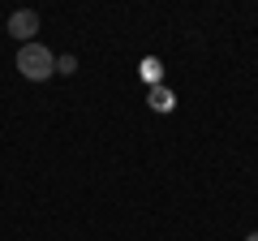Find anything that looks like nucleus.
<instances>
[{
	"mask_svg": "<svg viewBox=\"0 0 258 241\" xmlns=\"http://www.w3.org/2000/svg\"><path fill=\"white\" fill-rule=\"evenodd\" d=\"M18 74L26 82H47L56 74V56L47 52L43 43H22L18 47Z\"/></svg>",
	"mask_w": 258,
	"mask_h": 241,
	"instance_id": "1",
	"label": "nucleus"
},
{
	"mask_svg": "<svg viewBox=\"0 0 258 241\" xmlns=\"http://www.w3.org/2000/svg\"><path fill=\"white\" fill-rule=\"evenodd\" d=\"M9 35L18 39V43H35V35H39V13H35V9L9 13Z\"/></svg>",
	"mask_w": 258,
	"mask_h": 241,
	"instance_id": "2",
	"label": "nucleus"
},
{
	"mask_svg": "<svg viewBox=\"0 0 258 241\" xmlns=\"http://www.w3.org/2000/svg\"><path fill=\"white\" fill-rule=\"evenodd\" d=\"M151 108L155 112H172V91H168V86H155V91H151Z\"/></svg>",
	"mask_w": 258,
	"mask_h": 241,
	"instance_id": "3",
	"label": "nucleus"
},
{
	"mask_svg": "<svg viewBox=\"0 0 258 241\" xmlns=\"http://www.w3.org/2000/svg\"><path fill=\"white\" fill-rule=\"evenodd\" d=\"M56 74H78V56H69V52H64L60 61H56Z\"/></svg>",
	"mask_w": 258,
	"mask_h": 241,
	"instance_id": "4",
	"label": "nucleus"
},
{
	"mask_svg": "<svg viewBox=\"0 0 258 241\" xmlns=\"http://www.w3.org/2000/svg\"><path fill=\"white\" fill-rule=\"evenodd\" d=\"M142 78L147 82H159V61H142Z\"/></svg>",
	"mask_w": 258,
	"mask_h": 241,
	"instance_id": "5",
	"label": "nucleus"
},
{
	"mask_svg": "<svg viewBox=\"0 0 258 241\" xmlns=\"http://www.w3.org/2000/svg\"><path fill=\"white\" fill-rule=\"evenodd\" d=\"M245 241H258V228H254V232H249V237H245Z\"/></svg>",
	"mask_w": 258,
	"mask_h": 241,
	"instance_id": "6",
	"label": "nucleus"
}]
</instances>
